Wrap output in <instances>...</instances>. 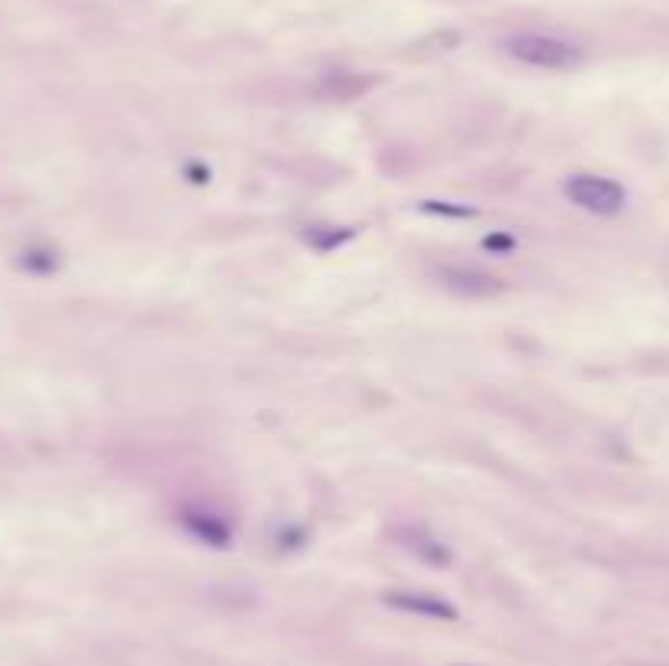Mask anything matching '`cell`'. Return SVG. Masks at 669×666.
Here are the masks:
<instances>
[{
    "instance_id": "cell-10",
    "label": "cell",
    "mask_w": 669,
    "mask_h": 666,
    "mask_svg": "<svg viewBox=\"0 0 669 666\" xmlns=\"http://www.w3.org/2000/svg\"><path fill=\"white\" fill-rule=\"evenodd\" d=\"M483 249H490L493 255H510L516 249V239L506 236V232H490V236L483 239Z\"/></svg>"
},
{
    "instance_id": "cell-6",
    "label": "cell",
    "mask_w": 669,
    "mask_h": 666,
    "mask_svg": "<svg viewBox=\"0 0 669 666\" xmlns=\"http://www.w3.org/2000/svg\"><path fill=\"white\" fill-rule=\"evenodd\" d=\"M382 604L392 608V611H399V614H415V618H428V621H448V624H454L457 618H461L457 604L435 595V591L392 588V591H382Z\"/></svg>"
},
{
    "instance_id": "cell-2",
    "label": "cell",
    "mask_w": 669,
    "mask_h": 666,
    "mask_svg": "<svg viewBox=\"0 0 669 666\" xmlns=\"http://www.w3.org/2000/svg\"><path fill=\"white\" fill-rule=\"evenodd\" d=\"M177 523L183 533L209 549H229L235 542V520L222 507H216L213 500L203 497L183 500L177 507Z\"/></svg>"
},
{
    "instance_id": "cell-7",
    "label": "cell",
    "mask_w": 669,
    "mask_h": 666,
    "mask_svg": "<svg viewBox=\"0 0 669 666\" xmlns=\"http://www.w3.org/2000/svg\"><path fill=\"white\" fill-rule=\"evenodd\" d=\"M17 265L33 278H53L56 271L63 268V252L49 242H27L17 252Z\"/></svg>"
},
{
    "instance_id": "cell-5",
    "label": "cell",
    "mask_w": 669,
    "mask_h": 666,
    "mask_svg": "<svg viewBox=\"0 0 669 666\" xmlns=\"http://www.w3.org/2000/svg\"><path fill=\"white\" fill-rule=\"evenodd\" d=\"M392 546H399L405 555H412L415 562L428 565V569H451L454 565V552L441 536L431 533L428 526L421 523H399L389 529Z\"/></svg>"
},
{
    "instance_id": "cell-9",
    "label": "cell",
    "mask_w": 669,
    "mask_h": 666,
    "mask_svg": "<svg viewBox=\"0 0 669 666\" xmlns=\"http://www.w3.org/2000/svg\"><path fill=\"white\" fill-rule=\"evenodd\" d=\"M376 85V79H363V76H356V72H337V76H327L324 79V85H320V92H324L327 98H356V95H363L366 89H373Z\"/></svg>"
},
{
    "instance_id": "cell-1",
    "label": "cell",
    "mask_w": 669,
    "mask_h": 666,
    "mask_svg": "<svg viewBox=\"0 0 669 666\" xmlns=\"http://www.w3.org/2000/svg\"><path fill=\"white\" fill-rule=\"evenodd\" d=\"M503 53L516 63L545 72H568L585 63V49L552 33H513L503 40Z\"/></svg>"
},
{
    "instance_id": "cell-4",
    "label": "cell",
    "mask_w": 669,
    "mask_h": 666,
    "mask_svg": "<svg viewBox=\"0 0 669 666\" xmlns=\"http://www.w3.org/2000/svg\"><path fill=\"white\" fill-rule=\"evenodd\" d=\"M435 278L444 291H451L454 298H464V301H490V298H500V294H506V288H510L500 275H493L490 268L464 265V262L438 265Z\"/></svg>"
},
{
    "instance_id": "cell-3",
    "label": "cell",
    "mask_w": 669,
    "mask_h": 666,
    "mask_svg": "<svg viewBox=\"0 0 669 666\" xmlns=\"http://www.w3.org/2000/svg\"><path fill=\"white\" fill-rule=\"evenodd\" d=\"M565 200L591 216H617L627 206V187L604 174H572L562 183Z\"/></svg>"
},
{
    "instance_id": "cell-11",
    "label": "cell",
    "mask_w": 669,
    "mask_h": 666,
    "mask_svg": "<svg viewBox=\"0 0 669 666\" xmlns=\"http://www.w3.org/2000/svg\"><path fill=\"white\" fill-rule=\"evenodd\" d=\"M461 666H470V663H461Z\"/></svg>"
},
{
    "instance_id": "cell-8",
    "label": "cell",
    "mask_w": 669,
    "mask_h": 666,
    "mask_svg": "<svg viewBox=\"0 0 669 666\" xmlns=\"http://www.w3.org/2000/svg\"><path fill=\"white\" fill-rule=\"evenodd\" d=\"M301 236L314 252L327 255V252H337L340 245L350 242L356 236V229L353 226H337V222H311V226H304Z\"/></svg>"
}]
</instances>
